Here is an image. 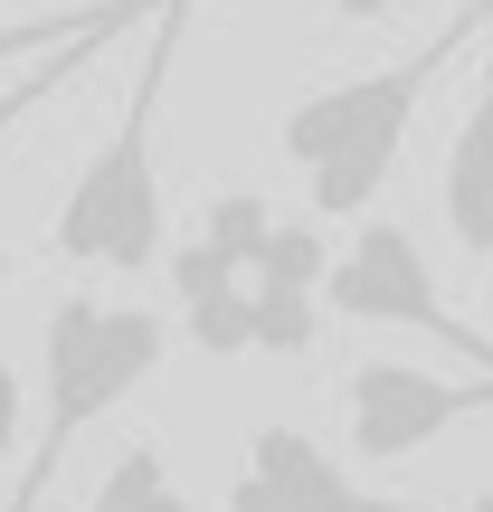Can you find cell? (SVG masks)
Wrapping results in <instances>:
<instances>
[{
  "label": "cell",
  "instance_id": "cell-1",
  "mask_svg": "<svg viewBox=\"0 0 493 512\" xmlns=\"http://www.w3.org/2000/svg\"><path fill=\"white\" fill-rule=\"evenodd\" d=\"M475 38H484V0H465L446 29H427V48L389 57V67H361V76H342V86H313L304 105H285L275 152L304 171L313 219H361V209L380 200V181L399 171V143H408V124H418L427 86H437L456 57H475Z\"/></svg>",
  "mask_w": 493,
  "mask_h": 512
},
{
  "label": "cell",
  "instance_id": "cell-2",
  "mask_svg": "<svg viewBox=\"0 0 493 512\" xmlns=\"http://www.w3.org/2000/svg\"><path fill=\"white\" fill-rule=\"evenodd\" d=\"M190 29V0H162L152 19V48L133 67V95L114 114V133L86 152V171L67 181L57 200L48 247L67 266H105V275H143L152 256H171V209H162V162H152V124H162V86H171V57H181Z\"/></svg>",
  "mask_w": 493,
  "mask_h": 512
},
{
  "label": "cell",
  "instance_id": "cell-3",
  "mask_svg": "<svg viewBox=\"0 0 493 512\" xmlns=\"http://www.w3.org/2000/svg\"><path fill=\"white\" fill-rule=\"evenodd\" d=\"M171 351V323L152 304H105V294H57L48 323H38V446L10 484V512H38L57 484V465L76 456L95 418L133 399V389L162 370Z\"/></svg>",
  "mask_w": 493,
  "mask_h": 512
},
{
  "label": "cell",
  "instance_id": "cell-4",
  "mask_svg": "<svg viewBox=\"0 0 493 512\" xmlns=\"http://www.w3.org/2000/svg\"><path fill=\"white\" fill-rule=\"evenodd\" d=\"M323 304L342 313V323H399V332H427V342L465 351V361L493 380V342H484V332H475V323H465V313L437 294V266H427V247L408 238L399 219H361V228L342 238Z\"/></svg>",
  "mask_w": 493,
  "mask_h": 512
},
{
  "label": "cell",
  "instance_id": "cell-5",
  "mask_svg": "<svg viewBox=\"0 0 493 512\" xmlns=\"http://www.w3.org/2000/svg\"><path fill=\"white\" fill-rule=\"evenodd\" d=\"M484 408H493V380H446V370H418V361H361L342 380V427L361 465H408Z\"/></svg>",
  "mask_w": 493,
  "mask_h": 512
},
{
  "label": "cell",
  "instance_id": "cell-6",
  "mask_svg": "<svg viewBox=\"0 0 493 512\" xmlns=\"http://www.w3.org/2000/svg\"><path fill=\"white\" fill-rule=\"evenodd\" d=\"M228 512H456V503L370 494V484H351V465L332 456L323 437L266 418V427H247V456H238V484H228Z\"/></svg>",
  "mask_w": 493,
  "mask_h": 512
},
{
  "label": "cell",
  "instance_id": "cell-7",
  "mask_svg": "<svg viewBox=\"0 0 493 512\" xmlns=\"http://www.w3.org/2000/svg\"><path fill=\"white\" fill-rule=\"evenodd\" d=\"M446 228L465 256H493V0H484V38H475V105L446 133V171H437Z\"/></svg>",
  "mask_w": 493,
  "mask_h": 512
},
{
  "label": "cell",
  "instance_id": "cell-8",
  "mask_svg": "<svg viewBox=\"0 0 493 512\" xmlns=\"http://www.w3.org/2000/svg\"><path fill=\"white\" fill-rule=\"evenodd\" d=\"M133 19H162V0H76V10H48V19H0V76L48 67L67 48H114Z\"/></svg>",
  "mask_w": 493,
  "mask_h": 512
},
{
  "label": "cell",
  "instance_id": "cell-9",
  "mask_svg": "<svg viewBox=\"0 0 493 512\" xmlns=\"http://www.w3.org/2000/svg\"><path fill=\"white\" fill-rule=\"evenodd\" d=\"M86 512H190V494H181V475H171V456L152 437H133L124 456L105 465V484L86 494Z\"/></svg>",
  "mask_w": 493,
  "mask_h": 512
},
{
  "label": "cell",
  "instance_id": "cell-10",
  "mask_svg": "<svg viewBox=\"0 0 493 512\" xmlns=\"http://www.w3.org/2000/svg\"><path fill=\"white\" fill-rule=\"evenodd\" d=\"M332 256H342V247L323 238V219H275V238H266V256H256L247 285L256 294H323L332 285Z\"/></svg>",
  "mask_w": 493,
  "mask_h": 512
},
{
  "label": "cell",
  "instance_id": "cell-11",
  "mask_svg": "<svg viewBox=\"0 0 493 512\" xmlns=\"http://www.w3.org/2000/svg\"><path fill=\"white\" fill-rule=\"evenodd\" d=\"M200 238L219 247L238 275H256V256H266V238H275V200L266 190H219V200L200 209Z\"/></svg>",
  "mask_w": 493,
  "mask_h": 512
},
{
  "label": "cell",
  "instance_id": "cell-12",
  "mask_svg": "<svg viewBox=\"0 0 493 512\" xmlns=\"http://www.w3.org/2000/svg\"><path fill=\"white\" fill-rule=\"evenodd\" d=\"M313 342H323V304L313 294H256V351L266 361H313Z\"/></svg>",
  "mask_w": 493,
  "mask_h": 512
},
{
  "label": "cell",
  "instance_id": "cell-13",
  "mask_svg": "<svg viewBox=\"0 0 493 512\" xmlns=\"http://www.w3.org/2000/svg\"><path fill=\"white\" fill-rule=\"evenodd\" d=\"M190 342L209 351V361H238V351H256V294H209V304H190Z\"/></svg>",
  "mask_w": 493,
  "mask_h": 512
},
{
  "label": "cell",
  "instance_id": "cell-14",
  "mask_svg": "<svg viewBox=\"0 0 493 512\" xmlns=\"http://www.w3.org/2000/svg\"><path fill=\"white\" fill-rule=\"evenodd\" d=\"M238 285H247V275L228 266V256L209 247V238L171 247V294H181V313H190V304H209V294H238Z\"/></svg>",
  "mask_w": 493,
  "mask_h": 512
},
{
  "label": "cell",
  "instance_id": "cell-15",
  "mask_svg": "<svg viewBox=\"0 0 493 512\" xmlns=\"http://www.w3.org/2000/svg\"><path fill=\"white\" fill-rule=\"evenodd\" d=\"M86 57H95V48H67V57H48V67H29V76H19V86H10V95H0V143H10V133H19V124H29V114H38V105H48V95H57V86H67V76H76V67H86Z\"/></svg>",
  "mask_w": 493,
  "mask_h": 512
},
{
  "label": "cell",
  "instance_id": "cell-16",
  "mask_svg": "<svg viewBox=\"0 0 493 512\" xmlns=\"http://www.w3.org/2000/svg\"><path fill=\"white\" fill-rule=\"evenodd\" d=\"M19 408H29V380L0 361V512H10V446H19Z\"/></svg>",
  "mask_w": 493,
  "mask_h": 512
},
{
  "label": "cell",
  "instance_id": "cell-17",
  "mask_svg": "<svg viewBox=\"0 0 493 512\" xmlns=\"http://www.w3.org/2000/svg\"><path fill=\"white\" fill-rule=\"evenodd\" d=\"M399 10V0H332V19H342V29H370V19H389Z\"/></svg>",
  "mask_w": 493,
  "mask_h": 512
},
{
  "label": "cell",
  "instance_id": "cell-18",
  "mask_svg": "<svg viewBox=\"0 0 493 512\" xmlns=\"http://www.w3.org/2000/svg\"><path fill=\"white\" fill-rule=\"evenodd\" d=\"M465 512H493V494H484V503H465Z\"/></svg>",
  "mask_w": 493,
  "mask_h": 512
},
{
  "label": "cell",
  "instance_id": "cell-19",
  "mask_svg": "<svg viewBox=\"0 0 493 512\" xmlns=\"http://www.w3.org/2000/svg\"><path fill=\"white\" fill-rule=\"evenodd\" d=\"M0 275H10V256H0Z\"/></svg>",
  "mask_w": 493,
  "mask_h": 512
}]
</instances>
